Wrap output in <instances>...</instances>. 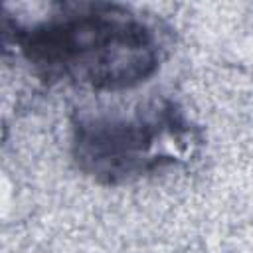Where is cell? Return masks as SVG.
I'll list each match as a JSON object with an SVG mask.
<instances>
[{
    "instance_id": "cell-1",
    "label": "cell",
    "mask_w": 253,
    "mask_h": 253,
    "mask_svg": "<svg viewBox=\"0 0 253 253\" xmlns=\"http://www.w3.org/2000/svg\"><path fill=\"white\" fill-rule=\"evenodd\" d=\"M4 30L20 55L45 81L93 91H121L146 81L160 65L156 30L121 4L57 2L49 16Z\"/></svg>"
},
{
    "instance_id": "cell-2",
    "label": "cell",
    "mask_w": 253,
    "mask_h": 253,
    "mask_svg": "<svg viewBox=\"0 0 253 253\" xmlns=\"http://www.w3.org/2000/svg\"><path fill=\"white\" fill-rule=\"evenodd\" d=\"M198 140L196 126L172 101L134 115H77L71 154L81 172L101 184H123L178 164Z\"/></svg>"
}]
</instances>
